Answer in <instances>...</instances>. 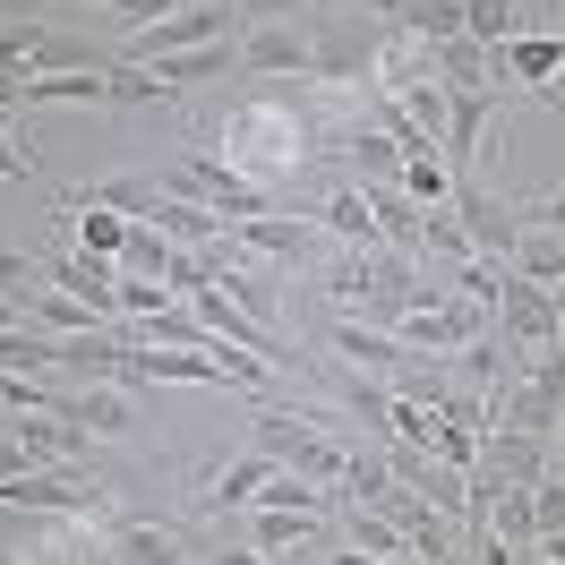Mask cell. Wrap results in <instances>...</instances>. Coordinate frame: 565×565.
I'll list each match as a JSON object with an SVG mask.
<instances>
[{
	"label": "cell",
	"mask_w": 565,
	"mask_h": 565,
	"mask_svg": "<svg viewBox=\"0 0 565 565\" xmlns=\"http://www.w3.org/2000/svg\"><path fill=\"white\" fill-rule=\"evenodd\" d=\"M343 9H352V18H386V26H394V9H403V0H343Z\"/></svg>",
	"instance_id": "35"
},
{
	"label": "cell",
	"mask_w": 565,
	"mask_h": 565,
	"mask_svg": "<svg viewBox=\"0 0 565 565\" xmlns=\"http://www.w3.org/2000/svg\"><path fill=\"white\" fill-rule=\"evenodd\" d=\"M163 189H172V198H198V206H214L223 223H257V214H275V198H266L257 180H241L223 154H189V163H180Z\"/></svg>",
	"instance_id": "5"
},
{
	"label": "cell",
	"mask_w": 565,
	"mask_h": 565,
	"mask_svg": "<svg viewBox=\"0 0 565 565\" xmlns=\"http://www.w3.org/2000/svg\"><path fill=\"white\" fill-rule=\"evenodd\" d=\"M489 531L505 540V548H540V514H531V489H514V480H497V497H489Z\"/></svg>",
	"instance_id": "20"
},
{
	"label": "cell",
	"mask_w": 565,
	"mask_h": 565,
	"mask_svg": "<svg viewBox=\"0 0 565 565\" xmlns=\"http://www.w3.org/2000/svg\"><path fill=\"white\" fill-rule=\"evenodd\" d=\"M480 334H497V309L489 300H462V291H446V300H428V309H412L403 318V352H462V343H480Z\"/></svg>",
	"instance_id": "6"
},
{
	"label": "cell",
	"mask_w": 565,
	"mask_h": 565,
	"mask_svg": "<svg viewBox=\"0 0 565 565\" xmlns=\"http://www.w3.org/2000/svg\"><path fill=\"white\" fill-rule=\"evenodd\" d=\"M232 9H241L248 26H282V18H291V9H309V0H232Z\"/></svg>",
	"instance_id": "32"
},
{
	"label": "cell",
	"mask_w": 565,
	"mask_h": 565,
	"mask_svg": "<svg viewBox=\"0 0 565 565\" xmlns=\"http://www.w3.org/2000/svg\"><path fill=\"white\" fill-rule=\"evenodd\" d=\"M172 257H180V241H163V232L129 223V241H120V275H163V282H172Z\"/></svg>",
	"instance_id": "27"
},
{
	"label": "cell",
	"mask_w": 565,
	"mask_h": 565,
	"mask_svg": "<svg viewBox=\"0 0 565 565\" xmlns=\"http://www.w3.org/2000/svg\"><path fill=\"white\" fill-rule=\"evenodd\" d=\"M43 282L70 291V300H86L104 326H120V266H111V257H95V248H61V257H43Z\"/></svg>",
	"instance_id": "8"
},
{
	"label": "cell",
	"mask_w": 565,
	"mask_h": 565,
	"mask_svg": "<svg viewBox=\"0 0 565 565\" xmlns=\"http://www.w3.org/2000/svg\"><path fill=\"white\" fill-rule=\"evenodd\" d=\"M206 565H275V557H257V548H248V540H241V548H214Z\"/></svg>",
	"instance_id": "34"
},
{
	"label": "cell",
	"mask_w": 565,
	"mask_h": 565,
	"mask_svg": "<svg viewBox=\"0 0 565 565\" xmlns=\"http://www.w3.org/2000/svg\"><path fill=\"white\" fill-rule=\"evenodd\" d=\"M334 540V514H275V505H257V523H248V548L257 557H309V548H326Z\"/></svg>",
	"instance_id": "10"
},
{
	"label": "cell",
	"mask_w": 565,
	"mask_h": 565,
	"mask_svg": "<svg viewBox=\"0 0 565 565\" xmlns=\"http://www.w3.org/2000/svg\"><path fill=\"white\" fill-rule=\"evenodd\" d=\"M214 154H223L241 180H257V189L275 198V189H291V180H300V163L318 154V146H309V111L282 104V95H241V104L223 111Z\"/></svg>",
	"instance_id": "1"
},
{
	"label": "cell",
	"mask_w": 565,
	"mask_h": 565,
	"mask_svg": "<svg viewBox=\"0 0 565 565\" xmlns=\"http://www.w3.org/2000/svg\"><path fill=\"white\" fill-rule=\"evenodd\" d=\"M548 480H565V420H557V437H548Z\"/></svg>",
	"instance_id": "36"
},
{
	"label": "cell",
	"mask_w": 565,
	"mask_h": 565,
	"mask_svg": "<svg viewBox=\"0 0 565 565\" xmlns=\"http://www.w3.org/2000/svg\"><path fill=\"white\" fill-rule=\"evenodd\" d=\"M180 291L163 275H120V318H154V309H172Z\"/></svg>",
	"instance_id": "28"
},
{
	"label": "cell",
	"mask_w": 565,
	"mask_h": 565,
	"mask_svg": "<svg viewBox=\"0 0 565 565\" xmlns=\"http://www.w3.org/2000/svg\"><path fill=\"white\" fill-rule=\"evenodd\" d=\"M241 70L248 77H309L318 70V35H300L291 18H282V26H248L241 35Z\"/></svg>",
	"instance_id": "9"
},
{
	"label": "cell",
	"mask_w": 565,
	"mask_h": 565,
	"mask_svg": "<svg viewBox=\"0 0 565 565\" xmlns=\"http://www.w3.org/2000/svg\"><path fill=\"white\" fill-rule=\"evenodd\" d=\"M334 352L352 360V369H403V334H386V326H369V318H343L334 326Z\"/></svg>",
	"instance_id": "19"
},
{
	"label": "cell",
	"mask_w": 565,
	"mask_h": 565,
	"mask_svg": "<svg viewBox=\"0 0 565 565\" xmlns=\"http://www.w3.org/2000/svg\"><path fill=\"white\" fill-rule=\"evenodd\" d=\"M394 189H403V198H412V206H446V198H455V172H446V154H437V146H420V154H403V180H394Z\"/></svg>",
	"instance_id": "23"
},
{
	"label": "cell",
	"mask_w": 565,
	"mask_h": 565,
	"mask_svg": "<svg viewBox=\"0 0 565 565\" xmlns=\"http://www.w3.org/2000/svg\"><path fill=\"white\" fill-rule=\"evenodd\" d=\"M0 369H18V377H52V369H61V334H43L35 318L0 326Z\"/></svg>",
	"instance_id": "17"
},
{
	"label": "cell",
	"mask_w": 565,
	"mask_h": 565,
	"mask_svg": "<svg viewBox=\"0 0 565 565\" xmlns=\"http://www.w3.org/2000/svg\"><path fill=\"white\" fill-rule=\"evenodd\" d=\"M343 403H352L369 428H394V386H377V377H343Z\"/></svg>",
	"instance_id": "29"
},
{
	"label": "cell",
	"mask_w": 565,
	"mask_h": 565,
	"mask_svg": "<svg viewBox=\"0 0 565 565\" xmlns=\"http://www.w3.org/2000/svg\"><path fill=\"white\" fill-rule=\"evenodd\" d=\"M70 223H77V248H95V257H111V266H120L129 214H111V206H86V198H70Z\"/></svg>",
	"instance_id": "24"
},
{
	"label": "cell",
	"mask_w": 565,
	"mask_h": 565,
	"mask_svg": "<svg viewBox=\"0 0 565 565\" xmlns=\"http://www.w3.org/2000/svg\"><path fill=\"white\" fill-rule=\"evenodd\" d=\"M318 223H291V214H257V223H232V248H248V257H275V266H309L318 257Z\"/></svg>",
	"instance_id": "11"
},
{
	"label": "cell",
	"mask_w": 565,
	"mask_h": 565,
	"mask_svg": "<svg viewBox=\"0 0 565 565\" xmlns=\"http://www.w3.org/2000/svg\"><path fill=\"white\" fill-rule=\"evenodd\" d=\"M0 172H9V180H35V154H18V138H9V111H0Z\"/></svg>",
	"instance_id": "33"
},
{
	"label": "cell",
	"mask_w": 565,
	"mask_h": 565,
	"mask_svg": "<svg viewBox=\"0 0 565 565\" xmlns=\"http://www.w3.org/2000/svg\"><path fill=\"white\" fill-rule=\"evenodd\" d=\"M369 214H377V241L386 248H403V257H420V241H428V206H412L403 189H369Z\"/></svg>",
	"instance_id": "13"
},
{
	"label": "cell",
	"mask_w": 565,
	"mask_h": 565,
	"mask_svg": "<svg viewBox=\"0 0 565 565\" xmlns=\"http://www.w3.org/2000/svg\"><path fill=\"white\" fill-rule=\"evenodd\" d=\"M462 35L471 43H514L523 35V0H462Z\"/></svg>",
	"instance_id": "25"
},
{
	"label": "cell",
	"mask_w": 565,
	"mask_h": 565,
	"mask_svg": "<svg viewBox=\"0 0 565 565\" xmlns=\"http://www.w3.org/2000/svg\"><path fill=\"white\" fill-rule=\"evenodd\" d=\"M266 480H275V462H266L257 446H248L241 462H223V471L206 480V514H232V505H257V489H266Z\"/></svg>",
	"instance_id": "18"
},
{
	"label": "cell",
	"mask_w": 565,
	"mask_h": 565,
	"mask_svg": "<svg viewBox=\"0 0 565 565\" xmlns=\"http://www.w3.org/2000/svg\"><path fill=\"white\" fill-rule=\"evenodd\" d=\"M61 420H77L86 437H138V403H129V386H70Z\"/></svg>",
	"instance_id": "12"
},
{
	"label": "cell",
	"mask_w": 565,
	"mask_h": 565,
	"mask_svg": "<svg viewBox=\"0 0 565 565\" xmlns=\"http://www.w3.org/2000/svg\"><path fill=\"white\" fill-rule=\"evenodd\" d=\"M446 214H455L462 232H471V248L480 257H514V241H523V206H505V198H489L480 189V172H455V198H446Z\"/></svg>",
	"instance_id": "7"
},
{
	"label": "cell",
	"mask_w": 565,
	"mask_h": 565,
	"mask_svg": "<svg viewBox=\"0 0 565 565\" xmlns=\"http://www.w3.org/2000/svg\"><path fill=\"white\" fill-rule=\"evenodd\" d=\"M18 318H35L43 334H61V343H77V334H95V309H86V300H70V291H52V282H35V291H26V300H18Z\"/></svg>",
	"instance_id": "14"
},
{
	"label": "cell",
	"mask_w": 565,
	"mask_h": 565,
	"mask_svg": "<svg viewBox=\"0 0 565 565\" xmlns=\"http://www.w3.org/2000/svg\"><path fill=\"white\" fill-rule=\"evenodd\" d=\"M318 232L343 241V248H386L377 241V214H369V189H334V198L318 206Z\"/></svg>",
	"instance_id": "15"
},
{
	"label": "cell",
	"mask_w": 565,
	"mask_h": 565,
	"mask_svg": "<svg viewBox=\"0 0 565 565\" xmlns=\"http://www.w3.org/2000/svg\"><path fill=\"white\" fill-rule=\"evenodd\" d=\"M394 26H403V35H420V43H446V35H462V0H403V9H394Z\"/></svg>",
	"instance_id": "26"
},
{
	"label": "cell",
	"mask_w": 565,
	"mask_h": 565,
	"mask_svg": "<svg viewBox=\"0 0 565 565\" xmlns=\"http://www.w3.org/2000/svg\"><path fill=\"white\" fill-rule=\"evenodd\" d=\"M497 343H505L514 360L548 352V343H557V291L505 266V275H497Z\"/></svg>",
	"instance_id": "4"
},
{
	"label": "cell",
	"mask_w": 565,
	"mask_h": 565,
	"mask_svg": "<svg viewBox=\"0 0 565 565\" xmlns=\"http://www.w3.org/2000/svg\"><path fill=\"white\" fill-rule=\"evenodd\" d=\"M163 95H172V77L138 70V61H111L104 70V111H146V104H163Z\"/></svg>",
	"instance_id": "22"
},
{
	"label": "cell",
	"mask_w": 565,
	"mask_h": 565,
	"mask_svg": "<svg viewBox=\"0 0 565 565\" xmlns=\"http://www.w3.org/2000/svg\"><path fill=\"white\" fill-rule=\"evenodd\" d=\"M531 514H540V540H565V480H540V489H531Z\"/></svg>",
	"instance_id": "31"
},
{
	"label": "cell",
	"mask_w": 565,
	"mask_h": 565,
	"mask_svg": "<svg viewBox=\"0 0 565 565\" xmlns=\"http://www.w3.org/2000/svg\"><path fill=\"white\" fill-rule=\"evenodd\" d=\"M35 282H43V266L26 257V248H9V241H0V300H26Z\"/></svg>",
	"instance_id": "30"
},
{
	"label": "cell",
	"mask_w": 565,
	"mask_h": 565,
	"mask_svg": "<svg viewBox=\"0 0 565 565\" xmlns=\"http://www.w3.org/2000/svg\"><path fill=\"white\" fill-rule=\"evenodd\" d=\"M61 70H111L95 43L77 35H52V26H35V52H26V77H61Z\"/></svg>",
	"instance_id": "21"
},
{
	"label": "cell",
	"mask_w": 565,
	"mask_h": 565,
	"mask_svg": "<svg viewBox=\"0 0 565 565\" xmlns=\"http://www.w3.org/2000/svg\"><path fill=\"white\" fill-rule=\"evenodd\" d=\"M104 9H111V0H104Z\"/></svg>",
	"instance_id": "37"
},
{
	"label": "cell",
	"mask_w": 565,
	"mask_h": 565,
	"mask_svg": "<svg viewBox=\"0 0 565 565\" xmlns=\"http://www.w3.org/2000/svg\"><path fill=\"white\" fill-rule=\"evenodd\" d=\"M248 446H257L266 462H282V471H300V480H326V489H334L343 462H352L309 412H257V420H248Z\"/></svg>",
	"instance_id": "3"
},
{
	"label": "cell",
	"mask_w": 565,
	"mask_h": 565,
	"mask_svg": "<svg viewBox=\"0 0 565 565\" xmlns=\"http://www.w3.org/2000/svg\"><path fill=\"white\" fill-rule=\"evenodd\" d=\"M241 9L232 0H189V9H172V18H154V26H138V35H120V61H138V70H154V61H180V52H206V43H241Z\"/></svg>",
	"instance_id": "2"
},
{
	"label": "cell",
	"mask_w": 565,
	"mask_h": 565,
	"mask_svg": "<svg viewBox=\"0 0 565 565\" xmlns=\"http://www.w3.org/2000/svg\"><path fill=\"white\" fill-rule=\"evenodd\" d=\"M343 154H352V172L369 180V189H386V180H403V146L377 129V120H352L343 129Z\"/></svg>",
	"instance_id": "16"
}]
</instances>
